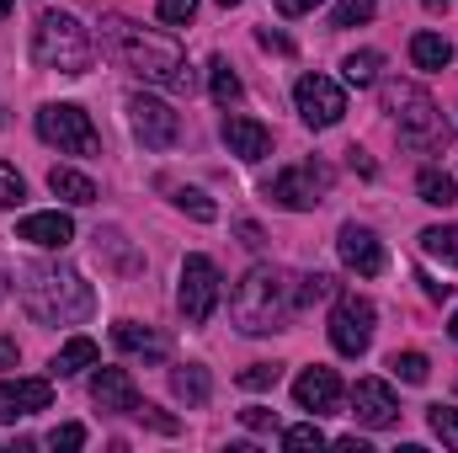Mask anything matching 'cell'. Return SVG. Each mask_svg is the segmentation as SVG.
Wrapping results in <instances>:
<instances>
[{"label": "cell", "instance_id": "obj_1", "mask_svg": "<svg viewBox=\"0 0 458 453\" xmlns=\"http://www.w3.org/2000/svg\"><path fill=\"white\" fill-rule=\"evenodd\" d=\"M27 315L38 326H81L91 310H97V294L91 283L75 272V267H59V261H32L21 267V283H16Z\"/></svg>", "mask_w": 458, "mask_h": 453}, {"label": "cell", "instance_id": "obj_2", "mask_svg": "<svg viewBox=\"0 0 458 453\" xmlns=\"http://www.w3.org/2000/svg\"><path fill=\"white\" fill-rule=\"evenodd\" d=\"M299 310V288L283 267H250L234 294H229V321L245 331V337H272L293 321Z\"/></svg>", "mask_w": 458, "mask_h": 453}, {"label": "cell", "instance_id": "obj_3", "mask_svg": "<svg viewBox=\"0 0 458 453\" xmlns=\"http://www.w3.org/2000/svg\"><path fill=\"white\" fill-rule=\"evenodd\" d=\"M107 38H113L117 59H123L139 81L165 86V91H192L198 75H192V64H187V54H182L176 38H165V32H144V27H133V21H123V16L107 21Z\"/></svg>", "mask_w": 458, "mask_h": 453}, {"label": "cell", "instance_id": "obj_4", "mask_svg": "<svg viewBox=\"0 0 458 453\" xmlns=\"http://www.w3.org/2000/svg\"><path fill=\"white\" fill-rule=\"evenodd\" d=\"M384 113L394 117L400 144H411V150H421V155H443L448 139H454V123L443 117V107H437L416 81H389V86H384Z\"/></svg>", "mask_w": 458, "mask_h": 453}, {"label": "cell", "instance_id": "obj_5", "mask_svg": "<svg viewBox=\"0 0 458 453\" xmlns=\"http://www.w3.org/2000/svg\"><path fill=\"white\" fill-rule=\"evenodd\" d=\"M97 59V43L86 32L81 16L70 11H43L38 27H32V64L38 70H54V75H86Z\"/></svg>", "mask_w": 458, "mask_h": 453}, {"label": "cell", "instance_id": "obj_6", "mask_svg": "<svg viewBox=\"0 0 458 453\" xmlns=\"http://www.w3.org/2000/svg\"><path fill=\"white\" fill-rule=\"evenodd\" d=\"M38 139L54 144L59 155H97V150H102V133H97L91 113L75 107V102H48V107H38Z\"/></svg>", "mask_w": 458, "mask_h": 453}, {"label": "cell", "instance_id": "obj_7", "mask_svg": "<svg viewBox=\"0 0 458 453\" xmlns=\"http://www.w3.org/2000/svg\"><path fill=\"white\" fill-rule=\"evenodd\" d=\"M331 192V166L326 160H299V166H283L272 182H267V198L288 214H310L320 209Z\"/></svg>", "mask_w": 458, "mask_h": 453}, {"label": "cell", "instance_id": "obj_8", "mask_svg": "<svg viewBox=\"0 0 458 453\" xmlns=\"http://www.w3.org/2000/svg\"><path fill=\"white\" fill-rule=\"evenodd\" d=\"M176 304H182L187 326H208V315H214V304H219V267H214V256L192 251V256L182 261V288H176Z\"/></svg>", "mask_w": 458, "mask_h": 453}, {"label": "cell", "instance_id": "obj_9", "mask_svg": "<svg viewBox=\"0 0 458 453\" xmlns=\"http://www.w3.org/2000/svg\"><path fill=\"white\" fill-rule=\"evenodd\" d=\"M373 321H378L373 299H362V294H336V304H331V346H336L342 357H362L368 341H373Z\"/></svg>", "mask_w": 458, "mask_h": 453}, {"label": "cell", "instance_id": "obj_10", "mask_svg": "<svg viewBox=\"0 0 458 453\" xmlns=\"http://www.w3.org/2000/svg\"><path fill=\"white\" fill-rule=\"evenodd\" d=\"M128 128H133V139L144 150H171L176 133H182V117L171 113V102H160L149 91H133L128 97Z\"/></svg>", "mask_w": 458, "mask_h": 453}, {"label": "cell", "instance_id": "obj_11", "mask_svg": "<svg viewBox=\"0 0 458 453\" xmlns=\"http://www.w3.org/2000/svg\"><path fill=\"white\" fill-rule=\"evenodd\" d=\"M293 102H299V117H304L310 128H336L342 113H346V91L331 75H299Z\"/></svg>", "mask_w": 458, "mask_h": 453}, {"label": "cell", "instance_id": "obj_12", "mask_svg": "<svg viewBox=\"0 0 458 453\" xmlns=\"http://www.w3.org/2000/svg\"><path fill=\"white\" fill-rule=\"evenodd\" d=\"M293 400H299V411H310V416H336L342 411V379H336V368H304L299 379H293Z\"/></svg>", "mask_w": 458, "mask_h": 453}, {"label": "cell", "instance_id": "obj_13", "mask_svg": "<svg viewBox=\"0 0 458 453\" xmlns=\"http://www.w3.org/2000/svg\"><path fill=\"white\" fill-rule=\"evenodd\" d=\"M352 416L378 432V427H394V422H400V400H394V389H389L384 379H357V389H352Z\"/></svg>", "mask_w": 458, "mask_h": 453}, {"label": "cell", "instance_id": "obj_14", "mask_svg": "<svg viewBox=\"0 0 458 453\" xmlns=\"http://www.w3.org/2000/svg\"><path fill=\"white\" fill-rule=\"evenodd\" d=\"M336 251H342V261L357 272V278H378V272H384V240H378L368 225H342Z\"/></svg>", "mask_w": 458, "mask_h": 453}, {"label": "cell", "instance_id": "obj_15", "mask_svg": "<svg viewBox=\"0 0 458 453\" xmlns=\"http://www.w3.org/2000/svg\"><path fill=\"white\" fill-rule=\"evenodd\" d=\"M48 400H54L48 379H0V422L38 416V411H48Z\"/></svg>", "mask_w": 458, "mask_h": 453}, {"label": "cell", "instance_id": "obj_16", "mask_svg": "<svg viewBox=\"0 0 458 453\" xmlns=\"http://www.w3.org/2000/svg\"><path fill=\"white\" fill-rule=\"evenodd\" d=\"M225 144H229V155H240L245 166H256V160L272 155V128L245 113H225Z\"/></svg>", "mask_w": 458, "mask_h": 453}, {"label": "cell", "instance_id": "obj_17", "mask_svg": "<svg viewBox=\"0 0 458 453\" xmlns=\"http://www.w3.org/2000/svg\"><path fill=\"white\" fill-rule=\"evenodd\" d=\"M16 240H27V245H38V251H64V245L75 240V219L59 214V209H48V214H27V219L16 225Z\"/></svg>", "mask_w": 458, "mask_h": 453}, {"label": "cell", "instance_id": "obj_18", "mask_svg": "<svg viewBox=\"0 0 458 453\" xmlns=\"http://www.w3.org/2000/svg\"><path fill=\"white\" fill-rule=\"evenodd\" d=\"M91 400L102 406V411H117V416H133L144 400H139V389H133V379H128V368H97V379H91Z\"/></svg>", "mask_w": 458, "mask_h": 453}, {"label": "cell", "instance_id": "obj_19", "mask_svg": "<svg viewBox=\"0 0 458 453\" xmlns=\"http://www.w3.org/2000/svg\"><path fill=\"white\" fill-rule=\"evenodd\" d=\"M113 346L128 352V357H144V363H165V357H171V341L160 337L155 326H139V321H117Z\"/></svg>", "mask_w": 458, "mask_h": 453}, {"label": "cell", "instance_id": "obj_20", "mask_svg": "<svg viewBox=\"0 0 458 453\" xmlns=\"http://www.w3.org/2000/svg\"><path fill=\"white\" fill-rule=\"evenodd\" d=\"M97 363H102L97 341H91V337H70L59 352H54L48 373H54V379H75V373H86V368H97Z\"/></svg>", "mask_w": 458, "mask_h": 453}, {"label": "cell", "instance_id": "obj_21", "mask_svg": "<svg viewBox=\"0 0 458 453\" xmlns=\"http://www.w3.org/2000/svg\"><path fill=\"white\" fill-rule=\"evenodd\" d=\"M48 192L64 198V203H75V209L97 203V182H91L86 171H70V166H54V171H48Z\"/></svg>", "mask_w": 458, "mask_h": 453}, {"label": "cell", "instance_id": "obj_22", "mask_svg": "<svg viewBox=\"0 0 458 453\" xmlns=\"http://www.w3.org/2000/svg\"><path fill=\"white\" fill-rule=\"evenodd\" d=\"M411 64L416 70H448L454 64V43L443 32H416L411 38Z\"/></svg>", "mask_w": 458, "mask_h": 453}, {"label": "cell", "instance_id": "obj_23", "mask_svg": "<svg viewBox=\"0 0 458 453\" xmlns=\"http://www.w3.org/2000/svg\"><path fill=\"white\" fill-rule=\"evenodd\" d=\"M171 389H176V400H187V406H203V400L214 395V379H208V368L187 363V368H171Z\"/></svg>", "mask_w": 458, "mask_h": 453}, {"label": "cell", "instance_id": "obj_24", "mask_svg": "<svg viewBox=\"0 0 458 453\" xmlns=\"http://www.w3.org/2000/svg\"><path fill=\"white\" fill-rule=\"evenodd\" d=\"M416 192H421V203H432V209H448V203H458V182L443 171V166H427V171L416 176Z\"/></svg>", "mask_w": 458, "mask_h": 453}, {"label": "cell", "instance_id": "obj_25", "mask_svg": "<svg viewBox=\"0 0 458 453\" xmlns=\"http://www.w3.org/2000/svg\"><path fill=\"white\" fill-rule=\"evenodd\" d=\"M208 91H214V102H219V107H234V102L245 97V86H240V75H234V64H229L225 54H219V59H208Z\"/></svg>", "mask_w": 458, "mask_h": 453}, {"label": "cell", "instance_id": "obj_26", "mask_svg": "<svg viewBox=\"0 0 458 453\" xmlns=\"http://www.w3.org/2000/svg\"><path fill=\"white\" fill-rule=\"evenodd\" d=\"M421 251H427V256H437L443 267H458V225L421 229Z\"/></svg>", "mask_w": 458, "mask_h": 453}, {"label": "cell", "instance_id": "obj_27", "mask_svg": "<svg viewBox=\"0 0 458 453\" xmlns=\"http://www.w3.org/2000/svg\"><path fill=\"white\" fill-rule=\"evenodd\" d=\"M165 192H171V203H176L182 214H192L198 225H214V219H219V209H214L208 192H198V187H165Z\"/></svg>", "mask_w": 458, "mask_h": 453}, {"label": "cell", "instance_id": "obj_28", "mask_svg": "<svg viewBox=\"0 0 458 453\" xmlns=\"http://www.w3.org/2000/svg\"><path fill=\"white\" fill-rule=\"evenodd\" d=\"M378 70H384V54H373V48H357V54L342 59V75L352 81V86H373Z\"/></svg>", "mask_w": 458, "mask_h": 453}, {"label": "cell", "instance_id": "obj_29", "mask_svg": "<svg viewBox=\"0 0 458 453\" xmlns=\"http://www.w3.org/2000/svg\"><path fill=\"white\" fill-rule=\"evenodd\" d=\"M373 11H378V0H336L331 27H336V32H342V27H362V21H373Z\"/></svg>", "mask_w": 458, "mask_h": 453}, {"label": "cell", "instance_id": "obj_30", "mask_svg": "<svg viewBox=\"0 0 458 453\" xmlns=\"http://www.w3.org/2000/svg\"><path fill=\"white\" fill-rule=\"evenodd\" d=\"M389 373H394V379H405V384H427L432 363H427L421 352H394V357H389Z\"/></svg>", "mask_w": 458, "mask_h": 453}, {"label": "cell", "instance_id": "obj_31", "mask_svg": "<svg viewBox=\"0 0 458 453\" xmlns=\"http://www.w3.org/2000/svg\"><path fill=\"white\" fill-rule=\"evenodd\" d=\"M427 427H432V438H443V449H458V411L454 406H427Z\"/></svg>", "mask_w": 458, "mask_h": 453}, {"label": "cell", "instance_id": "obj_32", "mask_svg": "<svg viewBox=\"0 0 458 453\" xmlns=\"http://www.w3.org/2000/svg\"><path fill=\"white\" fill-rule=\"evenodd\" d=\"M342 288H336V278L331 272H310V278H299V304H315V299H336Z\"/></svg>", "mask_w": 458, "mask_h": 453}, {"label": "cell", "instance_id": "obj_33", "mask_svg": "<svg viewBox=\"0 0 458 453\" xmlns=\"http://www.w3.org/2000/svg\"><path fill=\"white\" fill-rule=\"evenodd\" d=\"M277 379H283L277 363H250V368H240V389H272Z\"/></svg>", "mask_w": 458, "mask_h": 453}, {"label": "cell", "instance_id": "obj_34", "mask_svg": "<svg viewBox=\"0 0 458 453\" xmlns=\"http://www.w3.org/2000/svg\"><path fill=\"white\" fill-rule=\"evenodd\" d=\"M155 11H160L165 27H192L198 21V0H160Z\"/></svg>", "mask_w": 458, "mask_h": 453}, {"label": "cell", "instance_id": "obj_35", "mask_svg": "<svg viewBox=\"0 0 458 453\" xmlns=\"http://www.w3.org/2000/svg\"><path fill=\"white\" fill-rule=\"evenodd\" d=\"M21 198H27V182H21V171L0 160V209H16Z\"/></svg>", "mask_w": 458, "mask_h": 453}, {"label": "cell", "instance_id": "obj_36", "mask_svg": "<svg viewBox=\"0 0 458 453\" xmlns=\"http://www.w3.org/2000/svg\"><path fill=\"white\" fill-rule=\"evenodd\" d=\"M283 449H293V453H304V449H326V432H320L315 422H304V427H288V432H283Z\"/></svg>", "mask_w": 458, "mask_h": 453}, {"label": "cell", "instance_id": "obj_37", "mask_svg": "<svg viewBox=\"0 0 458 453\" xmlns=\"http://www.w3.org/2000/svg\"><path fill=\"white\" fill-rule=\"evenodd\" d=\"M81 443H86V427H75V422H64V427H54V432H48V449H81Z\"/></svg>", "mask_w": 458, "mask_h": 453}, {"label": "cell", "instance_id": "obj_38", "mask_svg": "<svg viewBox=\"0 0 458 453\" xmlns=\"http://www.w3.org/2000/svg\"><path fill=\"white\" fill-rule=\"evenodd\" d=\"M256 43H261V48H272V54H293V43H288L283 32H272V27H261V32H256Z\"/></svg>", "mask_w": 458, "mask_h": 453}, {"label": "cell", "instance_id": "obj_39", "mask_svg": "<svg viewBox=\"0 0 458 453\" xmlns=\"http://www.w3.org/2000/svg\"><path fill=\"white\" fill-rule=\"evenodd\" d=\"M234 235H240V240H245L250 251H256V245L267 240V235H261V225H256V219H234Z\"/></svg>", "mask_w": 458, "mask_h": 453}, {"label": "cell", "instance_id": "obj_40", "mask_svg": "<svg viewBox=\"0 0 458 453\" xmlns=\"http://www.w3.org/2000/svg\"><path fill=\"white\" fill-rule=\"evenodd\" d=\"M272 5H277L283 16H310V11H315V5H326V0H272Z\"/></svg>", "mask_w": 458, "mask_h": 453}, {"label": "cell", "instance_id": "obj_41", "mask_svg": "<svg viewBox=\"0 0 458 453\" xmlns=\"http://www.w3.org/2000/svg\"><path fill=\"white\" fill-rule=\"evenodd\" d=\"M245 427L267 432V427H277V416H272V411H261V406H250V411H245Z\"/></svg>", "mask_w": 458, "mask_h": 453}, {"label": "cell", "instance_id": "obj_42", "mask_svg": "<svg viewBox=\"0 0 458 453\" xmlns=\"http://www.w3.org/2000/svg\"><path fill=\"white\" fill-rule=\"evenodd\" d=\"M16 357H21L16 337H5V331H0V368H16Z\"/></svg>", "mask_w": 458, "mask_h": 453}, {"label": "cell", "instance_id": "obj_43", "mask_svg": "<svg viewBox=\"0 0 458 453\" xmlns=\"http://www.w3.org/2000/svg\"><path fill=\"white\" fill-rule=\"evenodd\" d=\"M346 166H352V171H362V176H373V160H368V155H362V150H357V144H352V150H346Z\"/></svg>", "mask_w": 458, "mask_h": 453}, {"label": "cell", "instance_id": "obj_44", "mask_svg": "<svg viewBox=\"0 0 458 453\" xmlns=\"http://www.w3.org/2000/svg\"><path fill=\"white\" fill-rule=\"evenodd\" d=\"M421 288H427V299H448L454 294V283H432V278H421Z\"/></svg>", "mask_w": 458, "mask_h": 453}, {"label": "cell", "instance_id": "obj_45", "mask_svg": "<svg viewBox=\"0 0 458 453\" xmlns=\"http://www.w3.org/2000/svg\"><path fill=\"white\" fill-rule=\"evenodd\" d=\"M336 449H342V453H368V443H362V438H342Z\"/></svg>", "mask_w": 458, "mask_h": 453}, {"label": "cell", "instance_id": "obj_46", "mask_svg": "<svg viewBox=\"0 0 458 453\" xmlns=\"http://www.w3.org/2000/svg\"><path fill=\"white\" fill-rule=\"evenodd\" d=\"M11 5H16V0H0V21H5V16H11Z\"/></svg>", "mask_w": 458, "mask_h": 453}, {"label": "cell", "instance_id": "obj_47", "mask_svg": "<svg viewBox=\"0 0 458 453\" xmlns=\"http://www.w3.org/2000/svg\"><path fill=\"white\" fill-rule=\"evenodd\" d=\"M5 294H11V288H5V272H0V299H5Z\"/></svg>", "mask_w": 458, "mask_h": 453}, {"label": "cell", "instance_id": "obj_48", "mask_svg": "<svg viewBox=\"0 0 458 453\" xmlns=\"http://www.w3.org/2000/svg\"><path fill=\"white\" fill-rule=\"evenodd\" d=\"M448 331H454V341H458V315H454V326H448Z\"/></svg>", "mask_w": 458, "mask_h": 453}, {"label": "cell", "instance_id": "obj_49", "mask_svg": "<svg viewBox=\"0 0 458 453\" xmlns=\"http://www.w3.org/2000/svg\"><path fill=\"white\" fill-rule=\"evenodd\" d=\"M219 5H225V11H229V5H240V0H219Z\"/></svg>", "mask_w": 458, "mask_h": 453}]
</instances>
